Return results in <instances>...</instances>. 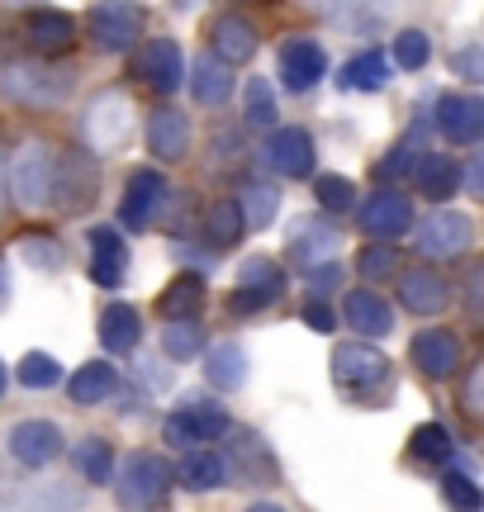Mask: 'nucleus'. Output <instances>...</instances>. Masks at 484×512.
Segmentation results:
<instances>
[{"mask_svg":"<svg viewBox=\"0 0 484 512\" xmlns=\"http://www.w3.org/2000/svg\"><path fill=\"white\" fill-rule=\"evenodd\" d=\"M133 124H138V110H133V100L124 91H105L91 100V110L81 119V133L91 138L95 147H105V152H119V147L133 138Z\"/></svg>","mask_w":484,"mask_h":512,"instance_id":"3","label":"nucleus"},{"mask_svg":"<svg viewBox=\"0 0 484 512\" xmlns=\"http://www.w3.org/2000/svg\"><path fill=\"white\" fill-rule=\"evenodd\" d=\"M242 110H247V124L252 128L276 124V91H271V81H266V76H252V81L242 86Z\"/></svg>","mask_w":484,"mask_h":512,"instance_id":"37","label":"nucleus"},{"mask_svg":"<svg viewBox=\"0 0 484 512\" xmlns=\"http://www.w3.org/2000/svg\"><path fill=\"white\" fill-rule=\"evenodd\" d=\"M205 233H209V242H214V247H233V242L247 233V228H242L238 204H233V200L214 204V209H209V219H205Z\"/></svg>","mask_w":484,"mask_h":512,"instance_id":"39","label":"nucleus"},{"mask_svg":"<svg viewBox=\"0 0 484 512\" xmlns=\"http://www.w3.org/2000/svg\"><path fill=\"white\" fill-rule=\"evenodd\" d=\"M0 394H5V366H0Z\"/></svg>","mask_w":484,"mask_h":512,"instance_id":"56","label":"nucleus"},{"mask_svg":"<svg viewBox=\"0 0 484 512\" xmlns=\"http://www.w3.org/2000/svg\"><path fill=\"white\" fill-rule=\"evenodd\" d=\"M385 81H390V57L380 53V48H366V53H356L342 67V86L347 91H380Z\"/></svg>","mask_w":484,"mask_h":512,"instance_id":"33","label":"nucleus"},{"mask_svg":"<svg viewBox=\"0 0 484 512\" xmlns=\"http://www.w3.org/2000/svg\"><path fill=\"white\" fill-rule=\"evenodd\" d=\"M428 57H432V43L423 29H404V34L394 38V67L418 72V67H428Z\"/></svg>","mask_w":484,"mask_h":512,"instance_id":"43","label":"nucleus"},{"mask_svg":"<svg viewBox=\"0 0 484 512\" xmlns=\"http://www.w3.org/2000/svg\"><path fill=\"white\" fill-rule=\"evenodd\" d=\"M238 290H261V294H276L285 290V271H280L271 256H247L238 266Z\"/></svg>","mask_w":484,"mask_h":512,"instance_id":"36","label":"nucleus"},{"mask_svg":"<svg viewBox=\"0 0 484 512\" xmlns=\"http://www.w3.org/2000/svg\"><path fill=\"white\" fill-rule=\"evenodd\" d=\"M261 162L271 166L276 176H314V138L304 133V128H280V133H271L266 138V147H261Z\"/></svg>","mask_w":484,"mask_h":512,"instance_id":"10","label":"nucleus"},{"mask_svg":"<svg viewBox=\"0 0 484 512\" xmlns=\"http://www.w3.org/2000/svg\"><path fill=\"white\" fill-rule=\"evenodd\" d=\"M461 356H466V347H461V337L451 328H428L413 337V366L423 370L428 380H451L461 370Z\"/></svg>","mask_w":484,"mask_h":512,"instance_id":"12","label":"nucleus"},{"mask_svg":"<svg viewBox=\"0 0 484 512\" xmlns=\"http://www.w3.org/2000/svg\"><path fill=\"white\" fill-rule=\"evenodd\" d=\"M5 446H10V456L19 460V465H29V470H43V465H53L62 451H67V437H62V427L48 418H24L10 427V437H5Z\"/></svg>","mask_w":484,"mask_h":512,"instance_id":"6","label":"nucleus"},{"mask_svg":"<svg viewBox=\"0 0 484 512\" xmlns=\"http://www.w3.org/2000/svg\"><path fill=\"white\" fill-rule=\"evenodd\" d=\"M190 91H195V100H200L205 110H214V105H224L228 95H233V72L219 67L209 53L195 57V67H190Z\"/></svg>","mask_w":484,"mask_h":512,"instance_id":"27","label":"nucleus"},{"mask_svg":"<svg viewBox=\"0 0 484 512\" xmlns=\"http://www.w3.org/2000/svg\"><path fill=\"white\" fill-rule=\"evenodd\" d=\"M67 91H72L67 67H43V62H29V57H5L0 62V95L15 100V105L48 110L57 100H67Z\"/></svg>","mask_w":484,"mask_h":512,"instance_id":"1","label":"nucleus"},{"mask_svg":"<svg viewBox=\"0 0 484 512\" xmlns=\"http://www.w3.org/2000/svg\"><path fill=\"white\" fill-rule=\"evenodd\" d=\"M72 34H76V24L62 10H34L29 15V48L34 53H62L72 43Z\"/></svg>","mask_w":484,"mask_h":512,"instance_id":"28","label":"nucleus"},{"mask_svg":"<svg viewBox=\"0 0 484 512\" xmlns=\"http://www.w3.org/2000/svg\"><path fill=\"white\" fill-rule=\"evenodd\" d=\"M190 138H195V128L176 105H162L148 114V147L157 162H181L190 152Z\"/></svg>","mask_w":484,"mask_h":512,"instance_id":"16","label":"nucleus"},{"mask_svg":"<svg viewBox=\"0 0 484 512\" xmlns=\"http://www.w3.org/2000/svg\"><path fill=\"white\" fill-rule=\"evenodd\" d=\"M200 347H205V332H200V323H195V318H186V323H171V328L162 332V351H167L171 361H190V356H200Z\"/></svg>","mask_w":484,"mask_h":512,"instance_id":"40","label":"nucleus"},{"mask_svg":"<svg viewBox=\"0 0 484 512\" xmlns=\"http://www.w3.org/2000/svg\"><path fill=\"white\" fill-rule=\"evenodd\" d=\"M124 271H129V252H124L119 228H110V223L91 228V280L114 290V285H124Z\"/></svg>","mask_w":484,"mask_h":512,"instance_id":"19","label":"nucleus"},{"mask_svg":"<svg viewBox=\"0 0 484 512\" xmlns=\"http://www.w3.org/2000/svg\"><path fill=\"white\" fill-rule=\"evenodd\" d=\"M247 512H285V508H276V503H252Z\"/></svg>","mask_w":484,"mask_h":512,"instance_id":"55","label":"nucleus"},{"mask_svg":"<svg viewBox=\"0 0 484 512\" xmlns=\"http://www.w3.org/2000/svg\"><path fill=\"white\" fill-rule=\"evenodd\" d=\"M53 190L67 209H86L95 200V166L86 152H67L62 171H53Z\"/></svg>","mask_w":484,"mask_h":512,"instance_id":"22","label":"nucleus"},{"mask_svg":"<svg viewBox=\"0 0 484 512\" xmlns=\"http://www.w3.org/2000/svg\"><path fill=\"white\" fill-rule=\"evenodd\" d=\"M290 252L299 256V266H323V261H337V228L323 214H314V219L295 223V233H290Z\"/></svg>","mask_w":484,"mask_h":512,"instance_id":"21","label":"nucleus"},{"mask_svg":"<svg viewBox=\"0 0 484 512\" xmlns=\"http://www.w3.org/2000/svg\"><path fill=\"white\" fill-rule=\"evenodd\" d=\"M304 323L314 332H333V309H328L323 299H309V304H304Z\"/></svg>","mask_w":484,"mask_h":512,"instance_id":"50","label":"nucleus"},{"mask_svg":"<svg viewBox=\"0 0 484 512\" xmlns=\"http://www.w3.org/2000/svg\"><path fill=\"white\" fill-rule=\"evenodd\" d=\"M247 370H252V361H247V347H242V342H219V347L205 351V380L214 384L219 394L242 389V384H247Z\"/></svg>","mask_w":484,"mask_h":512,"instance_id":"24","label":"nucleus"},{"mask_svg":"<svg viewBox=\"0 0 484 512\" xmlns=\"http://www.w3.org/2000/svg\"><path fill=\"white\" fill-rule=\"evenodd\" d=\"M266 304H276V294H261V290H238L228 299V309L233 313H261Z\"/></svg>","mask_w":484,"mask_h":512,"instance_id":"48","label":"nucleus"},{"mask_svg":"<svg viewBox=\"0 0 484 512\" xmlns=\"http://www.w3.org/2000/svg\"><path fill=\"white\" fill-rule=\"evenodd\" d=\"M5 171H10V162H5V143H0V209H5V195H10V185H5Z\"/></svg>","mask_w":484,"mask_h":512,"instance_id":"53","label":"nucleus"},{"mask_svg":"<svg viewBox=\"0 0 484 512\" xmlns=\"http://www.w3.org/2000/svg\"><path fill=\"white\" fill-rule=\"evenodd\" d=\"M328 366H333V384H342L347 394H366V389L390 380V361L371 342H342V347H333Z\"/></svg>","mask_w":484,"mask_h":512,"instance_id":"5","label":"nucleus"},{"mask_svg":"<svg viewBox=\"0 0 484 512\" xmlns=\"http://www.w3.org/2000/svg\"><path fill=\"white\" fill-rule=\"evenodd\" d=\"M209 43H214V62L219 67H242V62H252L257 57V43H261V34H257V24L252 19H242V15H219L214 19V34H209Z\"/></svg>","mask_w":484,"mask_h":512,"instance_id":"14","label":"nucleus"},{"mask_svg":"<svg viewBox=\"0 0 484 512\" xmlns=\"http://www.w3.org/2000/svg\"><path fill=\"white\" fill-rule=\"evenodd\" d=\"M138 337H143V318L133 304H105L100 309V347L105 351L124 356V351L138 347Z\"/></svg>","mask_w":484,"mask_h":512,"instance_id":"25","label":"nucleus"},{"mask_svg":"<svg viewBox=\"0 0 484 512\" xmlns=\"http://www.w3.org/2000/svg\"><path fill=\"white\" fill-rule=\"evenodd\" d=\"M342 309H347V328H356L361 337H390L394 332V309L385 304V294L352 290Z\"/></svg>","mask_w":484,"mask_h":512,"instance_id":"23","label":"nucleus"},{"mask_svg":"<svg viewBox=\"0 0 484 512\" xmlns=\"http://www.w3.org/2000/svg\"><path fill=\"white\" fill-rule=\"evenodd\" d=\"M466 408L480 413V370H470V380H466Z\"/></svg>","mask_w":484,"mask_h":512,"instance_id":"52","label":"nucleus"},{"mask_svg":"<svg viewBox=\"0 0 484 512\" xmlns=\"http://www.w3.org/2000/svg\"><path fill=\"white\" fill-rule=\"evenodd\" d=\"M356 271L375 285V280H385V275L399 271V252H394V247H366V252H361V261H356Z\"/></svg>","mask_w":484,"mask_h":512,"instance_id":"46","label":"nucleus"},{"mask_svg":"<svg viewBox=\"0 0 484 512\" xmlns=\"http://www.w3.org/2000/svg\"><path fill=\"white\" fill-rule=\"evenodd\" d=\"M171 489V470L162 456H152V451H133L124 460V470L114 479V494L129 512H152Z\"/></svg>","mask_w":484,"mask_h":512,"instance_id":"2","label":"nucleus"},{"mask_svg":"<svg viewBox=\"0 0 484 512\" xmlns=\"http://www.w3.org/2000/svg\"><path fill=\"white\" fill-rule=\"evenodd\" d=\"M5 299H10V275H5V266H0V309H5Z\"/></svg>","mask_w":484,"mask_h":512,"instance_id":"54","label":"nucleus"},{"mask_svg":"<svg viewBox=\"0 0 484 512\" xmlns=\"http://www.w3.org/2000/svg\"><path fill=\"white\" fill-rule=\"evenodd\" d=\"M72 460L81 479H91V484H110L114 479V446L105 437H86L72 446Z\"/></svg>","mask_w":484,"mask_h":512,"instance_id":"35","label":"nucleus"},{"mask_svg":"<svg viewBox=\"0 0 484 512\" xmlns=\"http://www.w3.org/2000/svg\"><path fill=\"white\" fill-rule=\"evenodd\" d=\"M413 162H418V157H413V147H409V143H399V147H394V152H390V157L380 162V176H399L404 166H409V171H413Z\"/></svg>","mask_w":484,"mask_h":512,"instance_id":"51","label":"nucleus"},{"mask_svg":"<svg viewBox=\"0 0 484 512\" xmlns=\"http://www.w3.org/2000/svg\"><path fill=\"white\" fill-rule=\"evenodd\" d=\"M5 185L15 190L19 209H43L53 200V152L43 143H24L15 152V166L5 171Z\"/></svg>","mask_w":484,"mask_h":512,"instance_id":"4","label":"nucleus"},{"mask_svg":"<svg viewBox=\"0 0 484 512\" xmlns=\"http://www.w3.org/2000/svg\"><path fill=\"white\" fill-rule=\"evenodd\" d=\"M442 498L451 503V512H480V484L466 470H447L442 475Z\"/></svg>","mask_w":484,"mask_h":512,"instance_id":"41","label":"nucleus"},{"mask_svg":"<svg viewBox=\"0 0 484 512\" xmlns=\"http://www.w3.org/2000/svg\"><path fill=\"white\" fill-rule=\"evenodd\" d=\"M475 247V223L461 209H442V214H428V223L418 228V252L442 261V256H466Z\"/></svg>","mask_w":484,"mask_h":512,"instance_id":"7","label":"nucleus"},{"mask_svg":"<svg viewBox=\"0 0 484 512\" xmlns=\"http://www.w3.org/2000/svg\"><path fill=\"white\" fill-rule=\"evenodd\" d=\"M356 219H361V228H366V238L394 242L413 228V204H409V195H399V190H375L371 200L361 204Z\"/></svg>","mask_w":484,"mask_h":512,"instance_id":"9","label":"nucleus"},{"mask_svg":"<svg viewBox=\"0 0 484 512\" xmlns=\"http://www.w3.org/2000/svg\"><path fill=\"white\" fill-rule=\"evenodd\" d=\"M181 484L195 489V494L219 489V484H228V460L219 456V451H186V460H181Z\"/></svg>","mask_w":484,"mask_h":512,"instance_id":"32","label":"nucleus"},{"mask_svg":"<svg viewBox=\"0 0 484 512\" xmlns=\"http://www.w3.org/2000/svg\"><path fill=\"white\" fill-rule=\"evenodd\" d=\"M162 200H167V181H162V171H152V166L133 171L129 185H124V195H119V223L133 228V233H143V228L157 223Z\"/></svg>","mask_w":484,"mask_h":512,"instance_id":"8","label":"nucleus"},{"mask_svg":"<svg viewBox=\"0 0 484 512\" xmlns=\"http://www.w3.org/2000/svg\"><path fill=\"white\" fill-rule=\"evenodd\" d=\"M309 285H314L318 294H333L337 285H342V266H337V261H323V266H314V271H309Z\"/></svg>","mask_w":484,"mask_h":512,"instance_id":"49","label":"nucleus"},{"mask_svg":"<svg viewBox=\"0 0 484 512\" xmlns=\"http://www.w3.org/2000/svg\"><path fill=\"white\" fill-rule=\"evenodd\" d=\"M62 380V366H57L48 351H29L24 361H19V384L24 389H53Z\"/></svg>","mask_w":484,"mask_h":512,"instance_id":"42","label":"nucleus"},{"mask_svg":"<svg viewBox=\"0 0 484 512\" xmlns=\"http://www.w3.org/2000/svg\"><path fill=\"white\" fill-rule=\"evenodd\" d=\"M138 76H143L157 95H176L181 91V76H186V53H181V43H176V38H152V43H143V53H138Z\"/></svg>","mask_w":484,"mask_h":512,"instance_id":"11","label":"nucleus"},{"mask_svg":"<svg viewBox=\"0 0 484 512\" xmlns=\"http://www.w3.org/2000/svg\"><path fill=\"white\" fill-rule=\"evenodd\" d=\"M399 299H404L409 313L432 318V313H442L451 299H456V290L447 285V275H437L432 266H413V271L399 280Z\"/></svg>","mask_w":484,"mask_h":512,"instance_id":"17","label":"nucleus"},{"mask_svg":"<svg viewBox=\"0 0 484 512\" xmlns=\"http://www.w3.org/2000/svg\"><path fill=\"white\" fill-rule=\"evenodd\" d=\"M451 72L466 76V81H480V76H484V67H480V48H475V43H470V48H461V53L451 57Z\"/></svg>","mask_w":484,"mask_h":512,"instance_id":"47","label":"nucleus"},{"mask_svg":"<svg viewBox=\"0 0 484 512\" xmlns=\"http://www.w3.org/2000/svg\"><path fill=\"white\" fill-rule=\"evenodd\" d=\"M119 389V370L105 366V361H91V366H81L67 380V399L81 403V408H91V403H105Z\"/></svg>","mask_w":484,"mask_h":512,"instance_id":"26","label":"nucleus"},{"mask_svg":"<svg viewBox=\"0 0 484 512\" xmlns=\"http://www.w3.org/2000/svg\"><path fill=\"white\" fill-rule=\"evenodd\" d=\"M413 185H418V195L447 204L451 195L461 190V162L447 157V152H423V157L413 162Z\"/></svg>","mask_w":484,"mask_h":512,"instance_id":"20","label":"nucleus"},{"mask_svg":"<svg viewBox=\"0 0 484 512\" xmlns=\"http://www.w3.org/2000/svg\"><path fill=\"white\" fill-rule=\"evenodd\" d=\"M205 304V280L200 275H176L167 290H162V299H157V309L167 313L171 323H186V318H195V309Z\"/></svg>","mask_w":484,"mask_h":512,"instance_id":"31","label":"nucleus"},{"mask_svg":"<svg viewBox=\"0 0 484 512\" xmlns=\"http://www.w3.org/2000/svg\"><path fill=\"white\" fill-rule=\"evenodd\" d=\"M314 195H318V209H328V214H347L356 204V190L347 176H318Z\"/></svg>","mask_w":484,"mask_h":512,"instance_id":"44","label":"nucleus"},{"mask_svg":"<svg viewBox=\"0 0 484 512\" xmlns=\"http://www.w3.org/2000/svg\"><path fill=\"white\" fill-rule=\"evenodd\" d=\"M437 128L451 143H480L484 133V100L480 95H442L437 100Z\"/></svg>","mask_w":484,"mask_h":512,"instance_id":"18","label":"nucleus"},{"mask_svg":"<svg viewBox=\"0 0 484 512\" xmlns=\"http://www.w3.org/2000/svg\"><path fill=\"white\" fill-rule=\"evenodd\" d=\"M328 72V53L318 48L314 38H285L280 43V81L290 91H314Z\"/></svg>","mask_w":484,"mask_h":512,"instance_id":"13","label":"nucleus"},{"mask_svg":"<svg viewBox=\"0 0 484 512\" xmlns=\"http://www.w3.org/2000/svg\"><path fill=\"white\" fill-rule=\"evenodd\" d=\"M19 261L29 266V271H43V275H57L62 266H67V252H62V242L48 238V233H24V238L15 242Z\"/></svg>","mask_w":484,"mask_h":512,"instance_id":"34","label":"nucleus"},{"mask_svg":"<svg viewBox=\"0 0 484 512\" xmlns=\"http://www.w3.org/2000/svg\"><path fill=\"white\" fill-rule=\"evenodd\" d=\"M176 413L190 422V432H195L200 441H219V437L228 432V413H224V403H219V399H205V394H186Z\"/></svg>","mask_w":484,"mask_h":512,"instance_id":"29","label":"nucleus"},{"mask_svg":"<svg viewBox=\"0 0 484 512\" xmlns=\"http://www.w3.org/2000/svg\"><path fill=\"white\" fill-rule=\"evenodd\" d=\"M233 204H238V214H242V228H271L280 214V190L271 181H252V185H242V195Z\"/></svg>","mask_w":484,"mask_h":512,"instance_id":"30","label":"nucleus"},{"mask_svg":"<svg viewBox=\"0 0 484 512\" xmlns=\"http://www.w3.org/2000/svg\"><path fill=\"white\" fill-rule=\"evenodd\" d=\"M19 512H81V494L67 484H53V489H38Z\"/></svg>","mask_w":484,"mask_h":512,"instance_id":"45","label":"nucleus"},{"mask_svg":"<svg viewBox=\"0 0 484 512\" xmlns=\"http://www.w3.org/2000/svg\"><path fill=\"white\" fill-rule=\"evenodd\" d=\"M143 34V15L133 5H95L91 10V38L105 53H129Z\"/></svg>","mask_w":484,"mask_h":512,"instance_id":"15","label":"nucleus"},{"mask_svg":"<svg viewBox=\"0 0 484 512\" xmlns=\"http://www.w3.org/2000/svg\"><path fill=\"white\" fill-rule=\"evenodd\" d=\"M409 451H413L418 460H428V465H447L456 446H451V432L442 427V422H423V427L413 432Z\"/></svg>","mask_w":484,"mask_h":512,"instance_id":"38","label":"nucleus"}]
</instances>
